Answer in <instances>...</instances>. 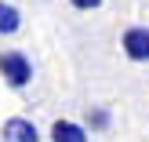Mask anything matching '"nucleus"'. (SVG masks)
<instances>
[{
    "label": "nucleus",
    "mask_w": 149,
    "mask_h": 142,
    "mask_svg": "<svg viewBox=\"0 0 149 142\" xmlns=\"http://www.w3.org/2000/svg\"><path fill=\"white\" fill-rule=\"evenodd\" d=\"M0 77L7 87L22 91V87L33 80V62H29L22 51H0Z\"/></svg>",
    "instance_id": "f257e3e1"
},
{
    "label": "nucleus",
    "mask_w": 149,
    "mask_h": 142,
    "mask_svg": "<svg viewBox=\"0 0 149 142\" xmlns=\"http://www.w3.org/2000/svg\"><path fill=\"white\" fill-rule=\"evenodd\" d=\"M120 48L131 62H149V26H127L120 36Z\"/></svg>",
    "instance_id": "f03ea898"
},
{
    "label": "nucleus",
    "mask_w": 149,
    "mask_h": 142,
    "mask_svg": "<svg viewBox=\"0 0 149 142\" xmlns=\"http://www.w3.org/2000/svg\"><path fill=\"white\" fill-rule=\"evenodd\" d=\"M0 139L4 142H40V131H36V124L26 120V117H11V120H4V128H0Z\"/></svg>",
    "instance_id": "7ed1b4c3"
},
{
    "label": "nucleus",
    "mask_w": 149,
    "mask_h": 142,
    "mask_svg": "<svg viewBox=\"0 0 149 142\" xmlns=\"http://www.w3.org/2000/svg\"><path fill=\"white\" fill-rule=\"evenodd\" d=\"M51 142H87V128L73 120H55L51 124Z\"/></svg>",
    "instance_id": "20e7f679"
},
{
    "label": "nucleus",
    "mask_w": 149,
    "mask_h": 142,
    "mask_svg": "<svg viewBox=\"0 0 149 142\" xmlns=\"http://www.w3.org/2000/svg\"><path fill=\"white\" fill-rule=\"evenodd\" d=\"M18 26H22L18 7H15V4H4V0H0V33H4V36H11V33H18Z\"/></svg>",
    "instance_id": "39448f33"
},
{
    "label": "nucleus",
    "mask_w": 149,
    "mask_h": 142,
    "mask_svg": "<svg viewBox=\"0 0 149 142\" xmlns=\"http://www.w3.org/2000/svg\"><path fill=\"white\" fill-rule=\"evenodd\" d=\"M87 128H95V131H106V128H109V109H102V106L87 109Z\"/></svg>",
    "instance_id": "423d86ee"
},
{
    "label": "nucleus",
    "mask_w": 149,
    "mask_h": 142,
    "mask_svg": "<svg viewBox=\"0 0 149 142\" xmlns=\"http://www.w3.org/2000/svg\"><path fill=\"white\" fill-rule=\"evenodd\" d=\"M77 11H95V7H102V0H69Z\"/></svg>",
    "instance_id": "0eeeda50"
}]
</instances>
